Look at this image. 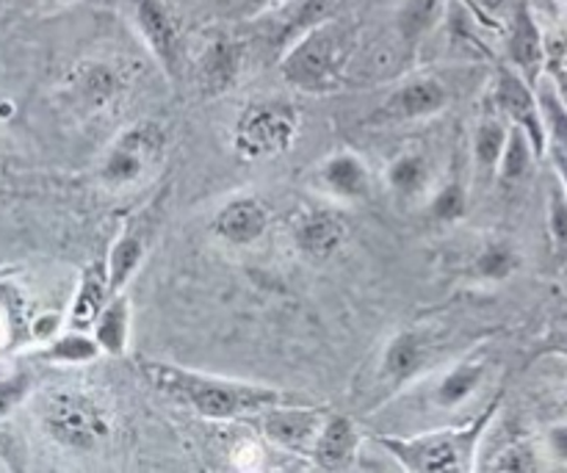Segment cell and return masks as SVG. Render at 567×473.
Returning a JSON list of instances; mask_svg holds the SVG:
<instances>
[{
	"mask_svg": "<svg viewBox=\"0 0 567 473\" xmlns=\"http://www.w3.org/2000/svg\"><path fill=\"white\" fill-rule=\"evenodd\" d=\"M138 371L155 391L177 399L194 413L208 421H236L247 415H260L264 410L282 402H297L286 391L260 382L230 380V377L203 374V371L183 369L164 360H138Z\"/></svg>",
	"mask_w": 567,
	"mask_h": 473,
	"instance_id": "cell-1",
	"label": "cell"
},
{
	"mask_svg": "<svg viewBox=\"0 0 567 473\" xmlns=\"http://www.w3.org/2000/svg\"><path fill=\"white\" fill-rule=\"evenodd\" d=\"M502 410V393L485 404L482 413L463 426L419 432V435H380L377 443L399 469L410 473H468L476 471L480 446Z\"/></svg>",
	"mask_w": 567,
	"mask_h": 473,
	"instance_id": "cell-2",
	"label": "cell"
},
{
	"mask_svg": "<svg viewBox=\"0 0 567 473\" xmlns=\"http://www.w3.org/2000/svg\"><path fill=\"white\" fill-rule=\"evenodd\" d=\"M354 37L341 20L302 33L280 53V75L305 94H332L343 86Z\"/></svg>",
	"mask_w": 567,
	"mask_h": 473,
	"instance_id": "cell-3",
	"label": "cell"
},
{
	"mask_svg": "<svg viewBox=\"0 0 567 473\" xmlns=\"http://www.w3.org/2000/svg\"><path fill=\"white\" fill-rule=\"evenodd\" d=\"M169 133L161 122L138 120L114 136L97 164L100 186L109 192L142 186L164 164Z\"/></svg>",
	"mask_w": 567,
	"mask_h": 473,
	"instance_id": "cell-4",
	"label": "cell"
},
{
	"mask_svg": "<svg viewBox=\"0 0 567 473\" xmlns=\"http://www.w3.org/2000/svg\"><path fill=\"white\" fill-rule=\"evenodd\" d=\"M302 133L297 105L280 97L252 100L241 109L233 125V150L249 164L275 161L291 153Z\"/></svg>",
	"mask_w": 567,
	"mask_h": 473,
	"instance_id": "cell-5",
	"label": "cell"
},
{
	"mask_svg": "<svg viewBox=\"0 0 567 473\" xmlns=\"http://www.w3.org/2000/svg\"><path fill=\"white\" fill-rule=\"evenodd\" d=\"M44 435L70 452H94L111 438V415L92 393L53 391L39 404Z\"/></svg>",
	"mask_w": 567,
	"mask_h": 473,
	"instance_id": "cell-6",
	"label": "cell"
},
{
	"mask_svg": "<svg viewBox=\"0 0 567 473\" xmlns=\"http://www.w3.org/2000/svg\"><path fill=\"white\" fill-rule=\"evenodd\" d=\"M435 338L424 327H404L388 338L374 369V388L382 391L380 397L391 399L402 388L419 382L435 363Z\"/></svg>",
	"mask_w": 567,
	"mask_h": 473,
	"instance_id": "cell-7",
	"label": "cell"
},
{
	"mask_svg": "<svg viewBox=\"0 0 567 473\" xmlns=\"http://www.w3.org/2000/svg\"><path fill=\"white\" fill-rule=\"evenodd\" d=\"M127 17L155 64L169 81L183 72V31L175 9L166 0H125Z\"/></svg>",
	"mask_w": 567,
	"mask_h": 473,
	"instance_id": "cell-8",
	"label": "cell"
},
{
	"mask_svg": "<svg viewBox=\"0 0 567 473\" xmlns=\"http://www.w3.org/2000/svg\"><path fill=\"white\" fill-rule=\"evenodd\" d=\"M249 44L247 39L236 37L233 31L216 28L205 33L203 44L197 50L194 61V83H197L203 97H221L233 92L247 70Z\"/></svg>",
	"mask_w": 567,
	"mask_h": 473,
	"instance_id": "cell-9",
	"label": "cell"
},
{
	"mask_svg": "<svg viewBox=\"0 0 567 473\" xmlns=\"http://www.w3.org/2000/svg\"><path fill=\"white\" fill-rule=\"evenodd\" d=\"M64 103L78 116H100L122 103L127 92V78L122 66L109 59H86L66 75Z\"/></svg>",
	"mask_w": 567,
	"mask_h": 473,
	"instance_id": "cell-10",
	"label": "cell"
},
{
	"mask_svg": "<svg viewBox=\"0 0 567 473\" xmlns=\"http://www.w3.org/2000/svg\"><path fill=\"white\" fill-rule=\"evenodd\" d=\"M493 105L498 114L513 125H520L529 133L532 144H535L537 155L546 158L548 155V133L546 122H543L540 97H537V86L526 75H520L513 64H502L496 72L491 92Z\"/></svg>",
	"mask_w": 567,
	"mask_h": 473,
	"instance_id": "cell-11",
	"label": "cell"
},
{
	"mask_svg": "<svg viewBox=\"0 0 567 473\" xmlns=\"http://www.w3.org/2000/svg\"><path fill=\"white\" fill-rule=\"evenodd\" d=\"M452 103L449 83L435 72H419L413 78H404L377 111V122L385 125H402V122H421L437 116Z\"/></svg>",
	"mask_w": 567,
	"mask_h": 473,
	"instance_id": "cell-12",
	"label": "cell"
},
{
	"mask_svg": "<svg viewBox=\"0 0 567 473\" xmlns=\"http://www.w3.org/2000/svg\"><path fill=\"white\" fill-rule=\"evenodd\" d=\"M258 419L260 432H264V438L271 446L310 460V452H313L316 438H319L327 415L324 410L308 408V404H302L297 399V402H282L264 410Z\"/></svg>",
	"mask_w": 567,
	"mask_h": 473,
	"instance_id": "cell-13",
	"label": "cell"
},
{
	"mask_svg": "<svg viewBox=\"0 0 567 473\" xmlns=\"http://www.w3.org/2000/svg\"><path fill=\"white\" fill-rule=\"evenodd\" d=\"M291 238L302 258L321 264L341 253L349 238V227L338 210L327 205H310L293 214Z\"/></svg>",
	"mask_w": 567,
	"mask_h": 473,
	"instance_id": "cell-14",
	"label": "cell"
},
{
	"mask_svg": "<svg viewBox=\"0 0 567 473\" xmlns=\"http://www.w3.org/2000/svg\"><path fill=\"white\" fill-rule=\"evenodd\" d=\"M313 183L324 197L336 203H365L374 192V175L363 155L354 150H338L313 169Z\"/></svg>",
	"mask_w": 567,
	"mask_h": 473,
	"instance_id": "cell-15",
	"label": "cell"
},
{
	"mask_svg": "<svg viewBox=\"0 0 567 473\" xmlns=\"http://www.w3.org/2000/svg\"><path fill=\"white\" fill-rule=\"evenodd\" d=\"M487 374H491V358L487 354H468V358L443 369L432 380L430 391H426V402H430L432 410L454 413V410L465 408L485 388Z\"/></svg>",
	"mask_w": 567,
	"mask_h": 473,
	"instance_id": "cell-16",
	"label": "cell"
},
{
	"mask_svg": "<svg viewBox=\"0 0 567 473\" xmlns=\"http://www.w3.org/2000/svg\"><path fill=\"white\" fill-rule=\"evenodd\" d=\"M507 64H513L535 86L548 70L546 39H543L540 22H537L535 11H532L529 0H518L513 9V17H509Z\"/></svg>",
	"mask_w": 567,
	"mask_h": 473,
	"instance_id": "cell-17",
	"label": "cell"
},
{
	"mask_svg": "<svg viewBox=\"0 0 567 473\" xmlns=\"http://www.w3.org/2000/svg\"><path fill=\"white\" fill-rule=\"evenodd\" d=\"M343 6H347V0H288L286 6L260 17V20H266L271 48L282 53L302 33L313 31L316 25H324L330 20H338Z\"/></svg>",
	"mask_w": 567,
	"mask_h": 473,
	"instance_id": "cell-18",
	"label": "cell"
},
{
	"mask_svg": "<svg viewBox=\"0 0 567 473\" xmlns=\"http://www.w3.org/2000/svg\"><path fill=\"white\" fill-rule=\"evenodd\" d=\"M271 225V208L264 199L244 194L233 197L216 210L210 222V233L230 247H252L266 236Z\"/></svg>",
	"mask_w": 567,
	"mask_h": 473,
	"instance_id": "cell-19",
	"label": "cell"
},
{
	"mask_svg": "<svg viewBox=\"0 0 567 473\" xmlns=\"http://www.w3.org/2000/svg\"><path fill=\"white\" fill-rule=\"evenodd\" d=\"M360 446H363V438L352 415H327L310 460L319 471H349L358 463Z\"/></svg>",
	"mask_w": 567,
	"mask_h": 473,
	"instance_id": "cell-20",
	"label": "cell"
},
{
	"mask_svg": "<svg viewBox=\"0 0 567 473\" xmlns=\"http://www.w3.org/2000/svg\"><path fill=\"white\" fill-rule=\"evenodd\" d=\"M111 297H114V288H111L109 264L105 260H92L81 271V280H78L75 294H72L70 313H66V330H92L94 321L105 310V305L111 302Z\"/></svg>",
	"mask_w": 567,
	"mask_h": 473,
	"instance_id": "cell-21",
	"label": "cell"
},
{
	"mask_svg": "<svg viewBox=\"0 0 567 473\" xmlns=\"http://www.w3.org/2000/svg\"><path fill=\"white\" fill-rule=\"evenodd\" d=\"M452 0H399L396 33L408 48H419L449 17Z\"/></svg>",
	"mask_w": 567,
	"mask_h": 473,
	"instance_id": "cell-22",
	"label": "cell"
},
{
	"mask_svg": "<svg viewBox=\"0 0 567 473\" xmlns=\"http://www.w3.org/2000/svg\"><path fill=\"white\" fill-rule=\"evenodd\" d=\"M509 122L498 111L485 114L474 127L471 136V161H474L476 175L496 177L498 164H502L504 147H507Z\"/></svg>",
	"mask_w": 567,
	"mask_h": 473,
	"instance_id": "cell-23",
	"label": "cell"
},
{
	"mask_svg": "<svg viewBox=\"0 0 567 473\" xmlns=\"http://www.w3.org/2000/svg\"><path fill=\"white\" fill-rule=\"evenodd\" d=\"M385 183L396 197L415 199L430 192L432 164L421 150H402L385 166Z\"/></svg>",
	"mask_w": 567,
	"mask_h": 473,
	"instance_id": "cell-24",
	"label": "cell"
},
{
	"mask_svg": "<svg viewBox=\"0 0 567 473\" xmlns=\"http://www.w3.org/2000/svg\"><path fill=\"white\" fill-rule=\"evenodd\" d=\"M131 319H133V305L131 297L125 291L114 294L111 302L105 305V310L100 313V319L94 321L92 336L97 338L100 349L105 354H114L122 358L127 352V343H131Z\"/></svg>",
	"mask_w": 567,
	"mask_h": 473,
	"instance_id": "cell-25",
	"label": "cell"
},
{
	"mask_svg": "<svg viewBox=\"0 0 567 473\" xmlns=\"http://www.w3.org/2000/svg\"><path fill=\"white\" fill-rule=\"evenodd\" d=\"M147 233L138 230V227H131V230L122 233L114 244H111V253L105 258L109 264V277H111V288L114 294L125 291L127 282L136 277V271L142 269L144 258H147Z\"/></svg>",
	"mask_w": 567,
	"mask_h": 473,
	"instance_id": "cell-26",
	"label": "cell"
},
{
	"mask_svg": "<svg viewBox=\"0 0 567 473\" xmlns=\"http://www.w3.org/2000/svg\"><path fill=\"white\" fill-rule=\"evenodd\" d=\"M537 161L543 158L537 155L529 133H526L520 125H513V122H509L507 147H504L502 164H498V172H496L498 181H502L504 186H520V183H526L532 177Z\"/></svg>",
	"mask_w": 567,
	"mask_h": 473,
	"instance_id": "cell-27",
	"label": "cell"
},
{
	"mask_svg": "<svg viewBox=\"0 0 567 473\" xmlns=\"http://www.w3.org/2000/svg\"><path fill=\"white\" fill-rule=\"evenodd\" d=\"M100 354H103V349H100L97 338L89 336V332L83 330H66L64 336L53 338V341L44 343L42 349L31 352V358L53 366H81L92 363Z\"/></svg>",
	"mask_w": 567,
	"mask_h": 473,
	"instance_id": "cell-28",
	"label": "cell"
},
{
	"mask_svg": "<svg viewBox=\"0 0 567 473\" xmlns=\"http://www.w3.org/2000/svg\"><path fill=\"white\" fill-rule=\"evenodd\" d=\"M537 97H540L543 122H546L548 150H559V153L567 155V105L563 103V97H559L548 70L546 75L537 81Z\"/></svg>",
	"mask_w": 567,
	"mask_h": 473,
	"instance_id": "cell-29",
	"label": "cell"
},
{
	"mask_svg": "<svg viewBox=\"0 0 567 473\" xmlns=\"http://www.w3.org/2000/svg\"><path fill=\"white\" fill-rule=\"evenodd\" d=\"M518 266H520V258L513 249V244L491 241L474 258V275L487 282H504L518 271Z\"/></svg>",
	"mask_w": 567,
	"mask_h": 473,
	"instance_id": "cell-30",
	"label": "cell"
},
{
	"mask_svg": "<svg viewBox=\"0 0 567 473\" xmlns=\"http://www.w3.org/2000/svg\"><path fill=\"white\" fill-rule=\"evenodd\" d=\"M430 214L437 222H460L468 214V186L460 177H449L435 194H430Z\"/></svg>",
	"mask_w": 567,
	"mask_h": 473,
	"instance_id": "cell-31",
	"label": "cell"
},
{
	"mask_svg": "<svg viewBox=\"0 0 567 473\" xmlns=\"http://www.w3.org/2000/svg\"><path fill=\"white\" fill-rule=\"evenodd\" d=\"M286 3L288 0H216V14L230 22H252Z\"/></svg>",
	"mask_w": 567,
	"mask_h": 473,
	"instance_id": "cell-32",
	"label": "cell"
},
{
	"mask_svg": "<svg viewBox=\"0 0 567 473\" xmlns=\"http://www.w3.org/2000/svg\"><path fill=\"white\" fill-rule=\"evenodd\" d=\"M546 216H548V236H551L554 247L559 253H567V194L559 186V181H554L548 186V203H546Z\"/></svg>",
	"mask_w": 567,
	"mask_h": 473,
	"instance_id": "cell-33",
	"label": "cell"
},
{
	"mask_svg": "<svg viewBox=\"0 0 567 473\" xmlns=\"http://www.w3.org/2000/svg\"><path fill=\"white\" fill-rule=\"evenodd\" d=\"M487 471H509V473H529L540 469L537 463V454L535 449L526 446V443H513V446L504 449L502 454L493 457L491 465H485Z\"/></svg>",
	"mask_w": 567,
	"mask_h": 473,
	"instance_id": "cell-34",
	"label": "cell"
},
{
	"mask_svg": "<svg viewBox=\"0 0 567 473\" xmlns=\"http://www.w3.org/2000/svg\"><path fill=\"white\" fill-rule=\"evenodd\" d=\"M31 388H33V377L28 374V371H17V374L0 380V421H3L6 415L14 413V410L25 402Z\"/></svg>",
	"mask_w": 567,
	"mask_h": 473,
	"instance_id": "cell-35",
	"label": "cell"
},
{
	"mask_svg": "<svg viewBox=\"0 0 567 473\" xmlns=\"http://www.w3.org/2000/svg\"><path fill=\"white\" fill-rule=\"evenodd\" d=\"M78 0H11V11L20 17H50L61 9H70Z\"/></svg>",
	"mask_w": 567,
	"mask_h": 473,
	"instance_id": "cell-36",
	"label": "cell"
},
{
	"mask_svg": "<svg viewBox=\"0 0 567 473\" xmlns=\"http://www.w3.org/2000/svg\"><path fill=\"white\" fill-rule=\"evenodd\" d=\"M546 446L557 463L567 465V421H559L546 432Z\"/></svg>",
	"mask_w": 567,
	"mask_h": 473,
	"instance_id": "cell-37",
	"label": "cell"
},
{
	"mask_svg": "<svg viewBox=\"0 0 567 473\" xmlns=\"http://www.w3.org/2000/svg\"><path fill=\"white\" fill-rule=\"evenodd\" d=\"M537 354H551V358L567 360V327L546 332L540 343H537Z\"/></svg>",
	"mask_w": 567,
	"mask_h": 473,
	"instance_id": "cell-38",
	"label": "cell"
},
{
	"mask_svg": "<svg viewBox=\"0 0 567 473\" xmlns=\"http://www.w3.org/2000/svg\"><path fill=\"white\" fill-rule=\"evenodd\" d=\"M548 75H551L559 97H563V103L567 105V64H548Z\"/></svg>",
	"mask_w": 567,
	"mask_h": 473,
	"instance_id": "cell-39",
	"label": "cell"
},
{
	"mask_svg": "<svg viewBox=\"0 0 567 473\" xmlns=\"http://www.w3.org/2000/svg\"><path fill=\"white\" fill-rule=\"evenodd\" d=\"M504 3H507V0H474L476 17H487V20H496L498 11L504 9Z\"/></svg>",
	"mask_w": 567,
	"mask_h": 473,
	"instance_id": "cell-40",
	"label": "cell"
},
{
	"mask_svg": "<svg viewBox=\"0 0 567 473\" xmlns=\"http://www.w3.org/2000/svg\"><path fill=\"white\" fill-rule=\"evenodd\" d=\"M548 155H551L554 175H557L559 186H563L565 194H567V155L559 153V150H548Z\"/></svg>",
	"mask_w": 567,
	"mask_h": 473,
	"instance_id": "cell-41",
	"label": "cell"
}]
</instances>
